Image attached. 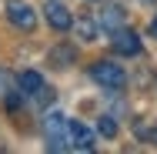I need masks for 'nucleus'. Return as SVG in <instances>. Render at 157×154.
<instances>
[{"label":"nucleus","instance_id":"nucleus-1","mask_svg":"<svg viewBox=\"0 0 157 154\" xmlns=\"http://www.w3.org/2000/svg\"><path fill=\"white\" fill-rule=\"evenodd\" d=\"M44 137H47V151H67L70 148V121L60 111H47L44 117Z\"/></svg>","mask_w":157,"mask_h":154},{"label":"nucleus","instance_id":"nucleus-2","mask_svg":"<svg viewBox=\"0 0 157 154\" xmlns=\"http://www.w3.org/2000/svg\"><path fill=\"white\" fill-rule=\"evenodd\" d=\"M90 77H94V84L107 87V91H121L127 84V74L117 64H110V61H97L94 67H90Z\"/></svg>","mask_w":157,"mask_h":154},{"label":"nucleus","instance_id":"nucleus-3","mask_svg":"<svg viewBox=\"0 0 157 154\" xmlns=\"http://www.w3.org/2000/svg\"><path fill=\"white\" fill-rule=\"evenodd\" d=\"M7 17H10V24H13L17 30L30 34L33 27H37V14H33L30 3H24V0H7Z\"/></svg>","mask_w":157,"mask_h":154},{"label":"nucleus","instance_id":"nucleus-4","mask_svg":"<svg viewBox=\"0 0 157 154\" xmlns=\"http://www.w3.org/2000/svg\"><path fill=\"white\" fill-rule=\"evenodd\" d=\"M114 50L124 54V57H137L144 50V44H140V37L130 30V27H121V30H114Z\"/></svg>","mask_w":157,"mask_h":154},{"label":"nucleus","instance_id":"nucleus-5","mask_svg":"<svg viewBox=\"0 0 157 154\" xmlns=\"http://www.w3.org/2000/svg\"><path fill=\"white\" fill-rule=\"evenodd\" d=\"M44 17H47V24H50L54 30H70V27H74V17H70V10L63 7L60 0H47Z\"/></svg>","mask_w":157,"mask_h":154},{"label":"nucleus","instance_id":"nucleus-6","mask_svg":"<svg viewBox=\"0 0 157 154\" xmlns=\"http://www.w3.org/2000/svg\"><path fill=\"white\" fill-rule=\"evenodd\" d=\"M94 131L87 127L84 121H70V148H77V151H94Z\"/></svg>","mask_w":157,"mask_h":154},{"label":"nucleus","instance_id":"nucleus-7","mask_svg":"<svg viewBox=\"0 0 157 154\" xmlns=\"http://www.w3.org/2000/svg\"><path fill=\"white\" fill-rule=\"evenodd\" d=\"M100 24H104V30H121L124 27V10L117 3H107L100 10Z\"/></svg>","mask_w":157,"mask_h":154},{"label":"nucleus","instance_id":"nucleus-8","mask_svg":"<svg viewBox=\"0 0 157 154\" xmlns=\"http://www.w3.org/2000/svg\"><path fill=\"white\" fill-rule=\"evenodd\" d=\"M17 84H20V91H24V94H40V91H44V77H40L37 70H24Z\"/></svg>","mask_w":157,"mask_h":154},{"label":"nucleus","instance_id":"nucleus-9","mask_svg":"<svg viewBox=\"0 0 157 154\" xmlns=\"http://www.w3.org/2000/svg\"><path fill=\"white\" fill-rule=\"evenodd\" d=\"M74 30H77V37H80L84 44H90V40L97 37V27H94L90 17H77V20H74Z\"/></svg>","mask_w":157,"mask_h":154},{"label":"nucleus","instance_id":"nucleus-10","mask_svg":"<svg viewBox=\"0 0 157 154\" xmlns=\"http://www.w3.org/2000/svg\"><path fill=\"white\" fill-rule=\"evenodd\" d=\"M70 57H74V47H54V50H50V61L57 64V67H67Z\"/></svg>","mask_w":157,"mask_h":154},{"label":"nucleus","instance_id":"nucleus-11","mask_svg":"<svg viewBox=\"0 0 157 154\" xmlns=\"http://www.w3.org/2000/svg\"><path fill=\"white\" fill-rule=\"evenodd\" d=\"M97 131H100L104 137H114V134H117V121H114V117H100Z\"/></svg>","mask_w":157,"mask_h":154},{"label":"nucleus","instance_id":"nucleus-12","mask_svg":"<svg viewBox=\"0 0 157 154\" xmlns=\"http://www.w3.org/2000/svg\"><path fill=\"white\" fill-rule=\"evenodd\" d=\"M33 97H37L40 104H50V101H54V91H47V87H44V91H40V94H33Z\"/></svg>","mask_w":157,"mask_h":154},{"label":"nucleus","instance_id":"nucleus-13","mask_svg":"<svg viewBox=\"0 0 157 154\" xmlns=\"http://www.w3.org/2000/svg\"><path fill=\"white\" fill-rule=\"evenodd\" d=\"M144 141H151V144H157V127H151V131H144Z\"/></svg>","mask_w":157,"mask_h":154},{"label":"nucleus","instance_id":"nucleus-14","mask_svg":"<svg viewBox=\"0 0 157 154\" xmlns=\"http://www.w3.org/2000/svg\"><path fill=\"white\" fill-rule=\"evenodd\" d=\"M151 34H154V37H157V17H154V20H151Z\"/></svg>","mask_w":157,"mask_h":154},{"label":"nucleus","instance_id":"nucleus-15","mask_svg":"<svg viewBox=\"0 0 157 154\" xmlns=\"http://www.w3.org/2000/svg\"><path fill=\"white\" fill-rule=\"evenodd\" d=\"M147 3H157V0H147Z\"/></svg>","mask_w":157,"mask_h":154}]
</instances>
